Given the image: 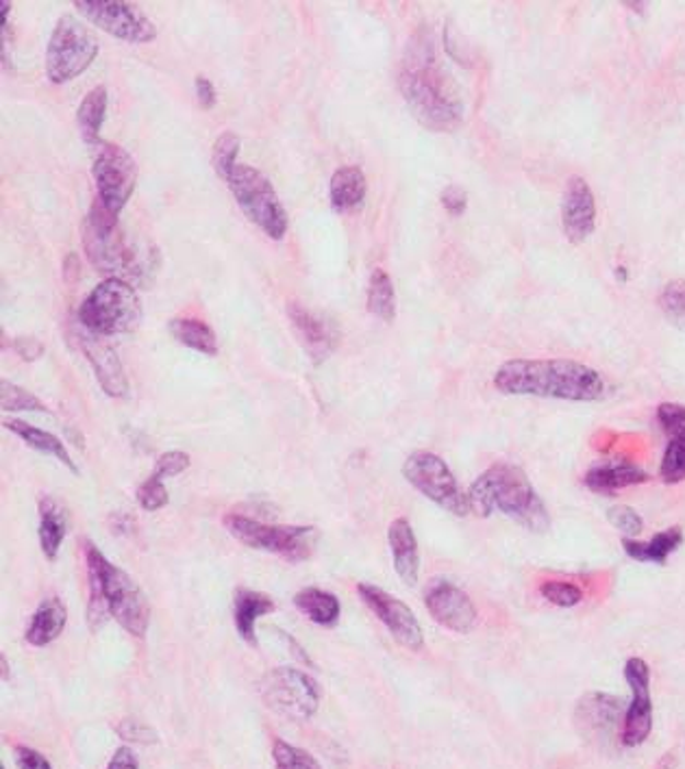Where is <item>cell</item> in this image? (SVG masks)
I'll list each match as a JSON object with an SVG mask.
<instances>
[{"label":"cell","instance_id":"cell-1","mask_svg":"<svg viewBox=\"0 0 685 769\" xmlns=\"http://www.w3.org/2000/svg\"><path fill=\"white\" fill-rule=\"evenodd\" d=\"M411 114L429 130H455L464 120V101L450 72L439 61L433 39L418 35L408 48L399 74Z\"/></svg>","mask_w":685,"mask_h":769},{"label":"cell","instance_id":"cell-2","mask_svg":"<svg viewBox=\"0 0 685 769\" xmlns=\"http://www.w3.org/2000/svg\"><path fill=\"white\" fill-rule=\"evenodd\" d=\"M494 387L507 395L568 402H594L607 391L605 379L594 368L568 359H512L494 375Z\"/></svg>","mask_w":685,"mask_h":769},{"label":"cell","instance_id":"cell-3","mask_svg":"<svg viewBox=\"0 0 685 769\" xmlns=\"http://www.w3.org/2000/svg\"><path fill=\"white\" fill-rule=\"evenodd\" d=\"M85 563L90 578L88 620L92 629H99L110 613L127 633L144 638L150 624V607L136 581L107 561L92 541H85Z\"/></svg>","mask_w":685,"mask_h":769},{"label":"cell","instance_id":"cell-4","mask_svg":"<svg viewBox=\"0 0 685 769\" xmlns=\"http://www.w3.org/2000/svg\"><path fill=\"white\" fill-rule=\"evenodd\" d=\"M470 513L490 517L503 513L525 530L543 535L550 528L547 505L532 485L523 468L514 463H494L468 490Z\"/></svg>","mask_w":685,"mask_h":769},{"label":"cell","instance_id":"cell-5","mask_svg":"<svg viewBox=\"0 0 685 769\" xmlns=\"http://www.w3.org/2000/svg\"><path fill=\"white\" fill-rule=\"evenodd\" d=\"M81 240L90 263L105 274H134L141 278V265L137 253L129 246L125 231L121 229L118 216L96 198L83 220Z\"/></svg>","mask_w":685,"mask_h":769},{"label":"cell","instance_id":"cell-6","mask_svg":"<svg viewBox=\"0 0 685 769\" xmlns=\"http://www.w3.org/2000/svg\"><path fill=\"white\" fill-rule=\"evenodd\" d=\"M83 329L107 337L136 331L141 320V302L134 285L121 276H110L94 287L79 309Z\"/></svg>","mask_w":685,"mask_h":769},{"label":"cell","instance_id":"cell-7","mask_svg":"<svg viewBox=\"0 0 685 769\" xmlns=\"http://www.w3.org/2000/svg\"><path fill=\"white\" fill-rule=\"evenodd\" d=\"M222 521L227 530L244 546L253 550L273 552L276 556H283L292 563L307 561L316 552V543H318L316 526H289V524L276 526L240 513H229L225 515Z\"/></svg>","mask_w":685,"mask_h":769},{"label":"cell","instance_id":"cell-8","mask_svg":"<svg viewBox=\"0 0 685 769\" xmlns=\"http://www.w3.org/2000/svg\"><path fill=\"white\" fill-rule=\"evenodd\" d=\"M99 55V39L79 18L61 15L46 48V74L53 83H68L83 74Z\"/></svg>","mask_w":685,"mask_h":769},{"label":"cell","instance_id":"cell-9","mask_svg":"<svg viewBox=\"0 0 685 769\" xmlns=\"http://www.w3.org/2000/svg\"><path fill=\"white\" fill-rule=\"evenodd\" d=\"M227 183L242 214L253 225H258L269 238L281 240L287 233V214L269 176H264L251 165H238Z\"/></svg>","mask_w":685,"mask_h":769},{"label":"cell","instance_id":"cell-10","mask_svg":"<svg viewBox=\"0 0 685 769\" xmlns=\"http://www.w3.org/2000/svg\"><path fill=\"white\" fill-rule=\"evenodd\" d=\"M260 696L276 715L292 722H307L318 713V682L294 667H274L260 680Z\"/></svg>","mask_w":685,"mask_h":769},{"label":"cell","instance_id":"cell-11","mask_svg":"<svg viewBox=\"0 0 685 769\" xmlns=\"http://www.w3.org/2000/svg\"><path fill=\"white\" fill-rule=\"evenodd\" d=\"M403 477L413 490H418L424 498H429L444 512L453 513L457 517H466L470 513L468 494L461 492L455 474L437 455L426 450L413 452L403 466Z\"/></svg>","mask_w":685,"mask_h":769},{"label":"cell","instance_id":"cell-12","mask_svg":"<svg viewBox=\"0 0 685 769\" xmlns=\"http://www.w3.org/2000/svg\"><path fill=\"white\" fill-rule=\"evenodd\" d=\"M90 148L99 198L118 216L136 190L137 163L123 146L114 141H99Z\"/></svg>","mask_w":685,"mask_h":769},{"label":"cell","instance_id":"cell-13","mask_svg":"<svg viewBox=\"0 0 685 769\" xmlns=\"http://www.w3.org/2000/svg\"><path fill=\"white\" fill-rule=\"evenodd\" d=\"M77 11L83 13L92 24L107 31L110 35L132 42L148 44L157 37V28L150 18L132 2L121 0H77Z\"/></svg>","mask_w":685,"mask_h":769},{"label":"cell","instance_id":"cell-14","mask_svg":"<svg viewBox=\"0 0 685 769\" xmlns=\"http://www.w3.org/2000/svg\"><path fill=\"white\" fill-rule=\"evenodd\" d=\"M625 680L631 689V702L625 711L620 742L625 748H638L653 733V698H651L649 663L640 656H631L625 663Z\"/></svg>","mask_w":685,"mask_h":769},{"label":"cell","instance_id":"cell-15","mask_svg":"<svg viewBox=\"0 0 685 769\" xmlns=\"http://www.w3.org/2000/svg\"><path fill=\"white\" fill-rule=\"evenodd\" d=\"M357 594H359L362 602L377 616V620L381 624H386V629L390 631V635L395 640L413 652L422 650V645H424L422 627L406 602H401L392 594H388L381 587L370 585V583H359Z\"/></svg>","mask_w":685,"mask_h":769},{"label":"cell","instance_id":"cell-16","mask_svg":"<svg viewBox=\"0 0 685 769\" xmlns=\"http://www.w3.org/2000/svg\"><path fill=\"white\" fill-rule=\"evenodd\" d=\"M424 607L439 627L461 635L470 633L479 620L477 607L470 600V596L444 578H435L429 583V587L424 589Z\"/></svg>","mask_w":685,"mask_h":769},{"label":"cell","instance_id":"cell-17","mask_svg":"<svg viewBox=\"0 0 685 769\" xmlns=\"http://www.w3.org/2000/svg\"><path fill=\"white\" fill-rule=\"evenodd\" d=\"M574 720L583 739L605 746L609 739L618 735L620 720L625 722V715L616 696L587 693L585 698H581ZM620 735H623V728H620Z\"/></svg>","mask_w":685,"mask_h":769},{"label":"cell","instance_id":"cell-18","mask_svg":"<svg viewBox=\"0 0 685 769\" xmlns=\"http://www.w3.org/2000/svg\"><path fill=\"white\" fill-rule=\"evenodd\" d=\"M561 227L563 236L572 244L585 242L596 227V200L594 192L581 176H570L561 200Z\"/></svg>","mask_w":685,"mask_h":769},{"label":"cell","instance_id":"cell-19","mask_svg":"<svg viewBox=\"0 0 685 769\" xmlns=\"http://www.w3.org/2000/svg\"><path fill=\"white\" fill-rule=\"evenodd\" d=\"M658 420L666 433V452L660 477L669 485H680L685 481V404L662 402Z\"/></svg>","mask_w":685,"mask_h":769},{"label":"cell","instance_id":"cell-20","mask_svg":"<svg viewBox=\"0 0 685 769\" xmlns=\"http://www.w3.org/2000/svg\"><path fill=\"white\" fill-rule=\"evenodd\" d=\"M79 344L88 357V361L94 368V375L103 391L112 398H123L129 391V381L125 375V368L116 355V351L96 333L83 329L79 335Z\"/></svg>","mask_w":685,"mask_h":769},{"label":"cell","instance_id":"cell-21","mask_svg":"<svg viewBox=\"0 0 685 769\" xmlns=\"http://www.w3.org/2000/svg\"><path fill=\"white\" fill-rule=\"evenodd\" d=\"M287 318H289V324L294 329L296 340L300 342V346L305 348V353L309 355V359L313 364H322L324 359L331 357V353L335 348V335L324 320L313 315L300 302L287 305Z\"/></svg>","mask_w":685,"mask_h":769},{"label":"cell","instance_id":"cell-22","mask_svg":"<svg viewBox=\"0 0 685 769\" xmlns=\"http://www.w3.org/2000/svg\"><path fill=\"white\" fill-rule=\"evenodd\" d=\"M649 481H651L649 472H644L642 468H638L636 463H631L627 459L605 461V463L587 470L583 477V485L592 494H598V496H616L620 490L642 485Z\"/></svg>","mask_w":685,"mask_h":769},{"label":"cell","instance_id":"cell-23","mask_svg":"<svg viewBox=\"0 0 685 769\" xmlns=\"http://www.w3.org/2000/svg\"><path fill=\"white\" fill-rule=\"evenodd\" d=\"M388 541H390L397 574L408 585H415L420 574V550H418V539L411 528L410 519L406 517L395 519L388 530Z\"/></svg>","mask_w":685,"mask_h":769},{"label":"cell","instance_id":"cell-24","mask_svg":"<svg viewBox=\"0 0 685 769\" xmlns=\"http://www.w3.org/2000/svg\"><path fill=\"white\" fill-rule=\"evenodd\" d=\"M684 543V528L682 526H673L666 528L658 535H653L647 541L640 539H623V550L629 559L638 561V563H655V565H664L669 561V556Z\"/></svg>","mask_w":685,"mask_h":769},{"label":"cell","instance_id":"cell-25","mask_svg":"<svg viewBox=\"0 0 685 769\" xmlns=\"http://www.w3.org/2000/svg\"><path fill=\"white\" fill-rule=\"evenodd\" d=\"M233 609H236V629L240 633V638L247 641L249 645H258V635H255V624L260 618L271 616L274 611V600L266 594L253 592V589H236V598H233Z\"/></svg>","mask_w":685,"mask_h":769},{"label":"cell","instance_id":"cell-26","mask_svg":"<svg viewBox=\"0 0 685 769\" xmlns=\"http://www.w3.org/2000/svg\"><path fill=\"white\" fill-rule=\"evenodd\" d=\"M66 535H68L66 507L59 501L44 496L39 501V546L48 561H55L59 556V548Z\"/></svg>","mask_w":685,"mask_h":769},{"label":"cell","instance_id":"cell-27","mask_svg":"<svg viewBox=\"0 0 685 769\" xmlns=\"http://www.w3.org/2000/svg\"><path fill=\"white\" fill-rule=\"evenodd\" d=\"M66 622H68V611L64 602L59 598H48L33 613L24 638L35 647L48 645L64 633Z\"/></svg>","mask_w":685,"mask_h":769},{"label":"cell","instance_id":"cell-28","mask_svg":"<svg viewBox=\"0 0 685 769\" xmlns=\"http://www.w3.org/2000/svg\"><path fill=\"white\" fill-rule=\"evenodd\" d=\"M329 198H331V207H333L335 214L355 211L366 198V176H364V172L359 168H355V165L340 168L333 174V179H331Z\"/></svg>","mask_w":685,"mask_h":769},{"label":"cell","instance_id":"cell-29","mask_svg":"<svg viewBox=\"0 0 685 769\" xmlns=\"http://www.w3.org/2000/svg\"><path fill=\"white\" fill-rule=\"evenodd\" d=\"M294 605L298 607V611L313 624L331 629L340 622L342 616V607L338 596L322 592L318 587H307L302 592H298L294 596Z\"/></svg>","mask_w":685,"mask_h":769},{"label":"cell","instance_id":"cell-30","mask_svg":"<svg viewBox=\"0 0 685 769\" xmlns=\"http://www.w3.org/2000/svg\"><path fill=\"white\" fill-rule=\"evenodd\" d=\"M2 424H4L7 431L15 433L28 448H33V450H37V452H44V455H48V457L59 459L66 468H70L75 474H79V468H77V463L70 459V455H68L64 441H61L59 437H55L53 433H46V431H42V428H35V426H31L28 422H22V420H4Z\"/></svg>","mask_w":685,"mask_h":769},{"label":"cell","instance_id":"cell-31","mask_svg":"<svg viewBox=\"0 0 685 769\" xmlns=\"http://www.w3.org/2000/svg\"><path fill=\"white\" fill-rule=\"evenodd\" d=\"M172 337L176 342H181L187 348H194L207 357H216L218 355V340L216 333L212 331L209 324H205L203 320L196 318H174L168 324Z\"/></svg>","mask_w":685,"mask_h":769},{"label":"cell","instance_id":"cell-32","mask_svg":"<svg viewBox=\"0 0 685 769\" xmlns=\"http://www.w3.org/2000/svg\"><path fill=\"white\" fill-rule=\"evenodd\" d=\"M107 88L96 85L79 105L77 112V123L81 128L83 139L88 146H94L101 141V127L105 123V112H107Z\"/></svg>","mask_w":685,"mask_h":769},{"label":"cell","instance_id":"cell-33","mask_svg":"<svg viewBox=\"0 0 685 769\" xmlns=\"http://www.w3.org/2000/svg\"><path fill=\"white\" fill-rule=\"evenodd\" d=\"M368 311L386 322H392L397 318V296H395V285L392 278L386 269L377 267L370 276L368 285Z\"/></svg>","mask_w":685,"mask_h":769},{"label":"cell","instance_id":"cell-34","mask_svg":"<svg viewBox=\"0 0 685 769\" xmlns=\"http://www.w3.org/2000/svg\"><path fill=\"white\" fill-rule=\"evenodd\" d=\"M238 152H240V137L236 133L225 130L222 135H218V139L214 141V148H212V165L220 179L229 181V176L238 168V163H236Z\"/></svg>","mask_w":685,"mask_h":769},{"label":"cell","instance_id":"cell-35","mask_svg":"<svg viewBox=\"0 0 685 769\" xmlns=\"http://www.w3.org/2000/svg\"><path fill=\"white\" fill-rule=\"evenodd\" d=\"M273 759L276 769H322L313 755L281 739L273 744Z\"/></svg>","mask_w":685,"mask_h":769},{"label":"cell","instance_id":"cell-36","mask_svg":"<svg viewBox=\"0 0 685 769\" xmlns=\"http://www.w3.org/2000/svg\"><path fill=\"white\" fill-rule=\"evenodd\" d=\"M540 596L559 609H572L583 600V592L566 581H545L540 585Z\"/></svg>","mask_w":685,"mask_h":769},{"label":"cell","instance_id":"cell-37","mask_svg":"<svg viewBox=\"0 0 685 769\" xmlns=\"http://www.w3.org/2000/svg\"><path fill=\"white\" fill-rule=\"evenodd\" d=\"M0 400L4 411H46L44 402L37 395L9 381L0 384Z\"/></svg>","mask_w":685,"mask_h":769},{"label":"cell","instance_id":"cell-38","mask_svg":"<svg viewBox=\"0 0 685 769\" xmlns=\"http://www.w3.org/2000/svg\"><path fill=\"white\" fill-rule=\"evenodd\" d=\"M666 318L685 331V280H673L660 296Z\"/></svg>","mask_w":685,"mask_h":769},{"label":"cell","instance_id":"cell-39","mask_svg":"<svg viewBox=\"0 0 685 769\" xmlns=\"http://www.w3.org/2000/svg\"><path fill=\"white\" fill-rule=\"evenodd\" d=\"M607 521L625 535V539H636L644 530V519L629 505H614L607 509Z\"/></svg>","mask_w":685,"mask_h":769},{"label":"cell","instance_id":"cell-40","mask_svg":"<svg viewBox=\"0 0 685 769\" xmlns=\"http://www.w3.org/2000/svg\"><path fill=\"white\" fill-rule=\"evenodd\" d=\"M137 505L144 509V512H159L168 505V492H165V485L161 479L152 477L148 481H144L139 487H137Z\"/></svg>","mask_w":685,"mask_h":769},{"label":"cell","instance_id":"cell-41","mask_svg":"<svg viewBox=\"0 0 685 769\" xmlns=\"http://www.w3.org/2000/svg\"><path fill=\"white\" fill-rule=\"evenodd\" d=\"M187 468H190V455H187V452H181V450H170V452H163V455L157 459L155 470H152V477H157V479L163 481V479L183 474Z\"/></svg>","mask_w":685,"mask_h":769},{"label":"cell","instance_id":"cell-42","mask_svg":"<svg viewBox=\"0 0 685 769\" xmlns=\"http://www.w3.org/2000/svg\"><path fill=\"white\" fill-rule=\"evenodd\" d=\"M116 733H118L121 739H125V742H136V744H155V742H157L155 731L148 728L146 724L137 722L134 718L123 720V722L116 726Z\"/></svg>","mask_w":685,"mask_h":769},{"label":"cell","instance_id":"cell-43","mask_svg":"<svg viewBox=\"0 0 685 769\" xmlns=\"http://www.w3.org/2000/svg\"><path fill=\"white\" fill-rule=\"evenodd\" d=\"M439 200H442V207H444L450 216H461V214L466 211V207H468V194H466L459 185H448V187H444Z\"/></svg>","mask_w":685,"mask_h":769},{"label":"cell","instance_id":"cell-44","mask_svg":"<svg viewBox=\"0 0 685 769\" xmlns=\"http://www.w3.org/2000/svg\"><path fill=\"white\" fill-rule=\"evenodd\" d=\"M13 757H15L18 769H53L44 755H39L33 748H26V746H15Z\"/></svg>","mask_w":685,"mask_h":769},{"label":"cell","instance_id":"cell-45","mask_svg":"<svg viewBox=\"0 0 685 769\" xmlns=\"http://www.w3.org/2000/svg\"><path fill=\"white\" fill-rule=\"evenodd\" d=\"M13 348L18 351V355H20L24 361H35V359L42 357V353H44V344L37 342L35 337H15Z\"/></svg>","mask_w":685,"mask_h":769},{"label":"cell","instance_id":"cell-46","mask_svg":"<svg viewBox=\"0 0 685 769\" xmlns=\"http://www.w3.org/2000/svg\"><path fill=\"white\" fill-rule=\"evenodd\" d=\"M196 96H198L201 107L212 110L216 105V88H214V83L209 79H205V77H198L196 79Z\"/></svg>","mask_w":685,"mask_h":769},{"label":"cell","instance_id":"cell-47","mask_svg":"<svg viewBox=\"0 0 685 769\" xmlns=\"http://www.w3.org/2000/svg\"><path fill=\"white\" fill-rule=\"evenodd\" d=\"M107 769H139L136 753L132 748H127V746L118 748Z\"/></svg>","mask_w":685,"mask_h":769},{"label":"cell","instance_id":"cell-48","mask_svg":"<svg viewBox=\"0 0 685 769\" xmlns=\"http://www.w3.org/2000/svg\"><path fill=\"white\" fill-rule=\"evenodd\" d=\"M0 665H2V676L9 678V665H7V658H4V656L0 658Z\"/></svg>","mask_w":685,"mask_h":769},{"label":"cell","instance_id":"cell-49","mask_svg":"<svg viewBox=\"0 0 685 769\" xmlns=\"http://www.w3.org/2000/svg\"><path fill=\"white\" fill-rule=\"evenodd\" d=\"M2 769H4V768H2Z\"/></svg>","mask_w":685,"mask_h":769}]
</instances>
